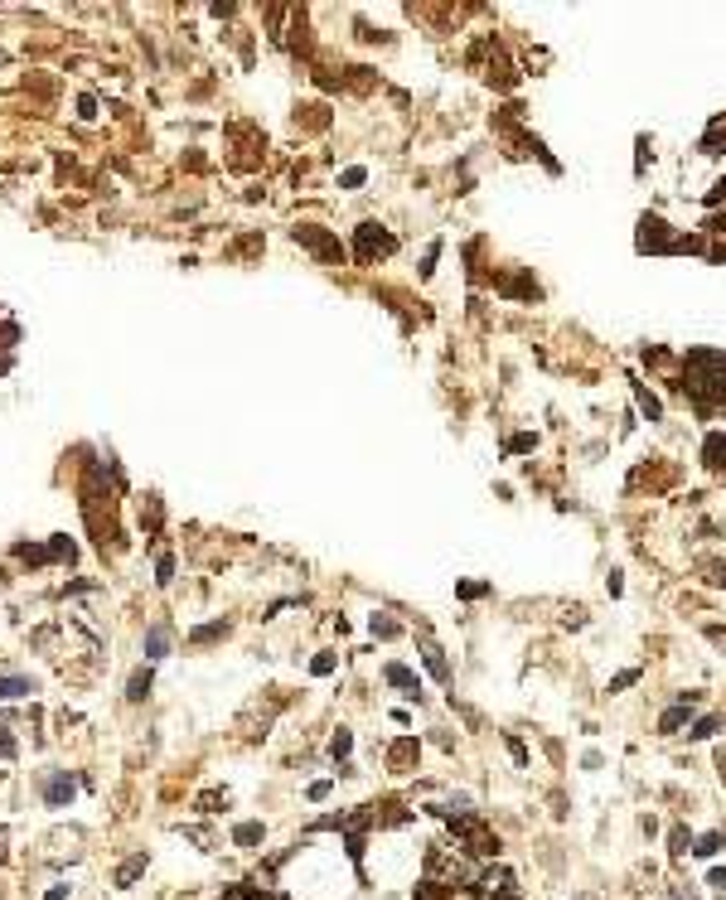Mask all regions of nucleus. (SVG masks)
I'll return each instance as SVG.
<instances>
[{
    "instance_id": "1",
    "label": "nucleus",
    "mask_w": 726,
    "mask_h": 900,
    "mask_svg": "<svg viewBox=\"0 0 726 900\" xmlns=\"http://www.w3.org/2000/svg\"><path fill=\"white\" fill-rule=\"evenodd\" d=\"M392 247H397V238H392L387 228H378V223H358V257H363V262L387 257Z\"/></svg>"
},
{
    "instance_id": "2",
    "label": "nucleus",
    "mask_w": 726,
    "mask_h": 900,
    "mask_svg": "<svg viewBox=\"0 0 726 900\" xmlns=\"http://www.w3.org/2000/svg\"><path fill=\"white\" fill-rule=\"evenodd\" d=\"M475 891H480L484 900H509L513 896V872L509 867H484L480 876H475Z\"/></svg>"
},
{
    "instance_id": "3",
    "label": "nucleus",
    "mask_w": 726,
    "mask_h": 900,
    "mask_svg": "<svg viewBox=\"0 0 726 900\" xmlns=\"http://www.w3.org/2000/svg\"><path fill=\"white\" fill-rule=\"evenodd\" d=\"M693 707H698V692H683L678 707H669L664 716H659V736H678V731L693 721Z\"/></svg>"
},
{
    "instance_id": "4",
    "label": "nucleus",
    "mask_w": 726,
    "mask_h": 900,
    "mask_svg": "<svg viewBox=\"0 0 726 900\" xmlns=\"http://www.w3.org/2000/svg\"><path fill=\"white\" fill-rule=\"evenodd\" d=\"M639 228H644V233H639V252H664V247H673V238L664 233V218L644 213V218H639Z\"/></svg>"
},
{
    "instance_id": "5",
    "label": "nucleus",
    "mask_w": 726,
    "mask_h": 900,
    "mask_svg": "<svg viewBox=\"0 0 726 900\" xmlns=\"http://www.w3.org/2000/svg\"><path fill=\"white\" fill-rule=\"evenodd\" d=\"M296 243L315 247V252L329 257V262H339V243H334V238H324V233H315V228H296Z\"/></svg>"
},
{
    "instance_id": "6",
    "label": "nucleus",
    "mask_w": 726,
    "mask_h": 900,
    "mask_svg": "<svg viewBox=\"0 0 726 900\" xmlns=\"http://www.w3.org/2000/svg\"><path fill=\"white\" fill-rule=\"evenodd\" d=\"M387 682H392V687H402L407 697H422V682H417V673H412V668H402V663H387Z\"/></svg>"
},
{
    "instance_id": "7",
    "label": "nucleus",
    "mask_w": 726,
    "mask_h": 900,
    "mask_svg": "<svg viewBox=\"0 0 726 900\" xmlns=\"http://www.w3.org/2000/svg\"><path fill=\"white\" fill-rule=\"evenodd\" d=\"M34 692V678H15V673H0V702H10V697H25Z\"/></svg>"
},
{
    "instance_id": "8",
    "label": "nucleus",
    "mask_w": 726,
    "mask_h": 900,
    "mask_svg": "<svg viewBox=\"0 0 726 900\" xmlns=\"http://www.w3.org/2000/svg\"><path fill=\"white\" fill-rule=\"evenodd\" d=\"M634 397H639V411H644L649 421H664V402H659V397L649 392L644 382H634Z\"/></svg>"
},
{
    "instance_id": "9",
    "label": "nucleus",
    "mask_w": 726,
    "mask_h": 900,
    "mask_svg": "<svg viewBox=\"0 0 726 900\" xmlns=\"http://www.w3.org/2000/svg\"><path fill=\"white\" fill-rule=\"evenodd\" d=\"M44 799H49V804H68V799H73V779H68V774H54V779H49V789H44Z\"/></svg>"
},
{
    "instance_id": "10",
    "label": "nucleus",
    "mask_w": 726,
    "mask_h": 900,
    "mask_svg": "<svg viewBox=\"0 0 726 900\" xmlns=\"http://www.w3.org/2000/svg\"><path fill=\"white\" fill-rule=\"evenodd\" d=\"M165 649H170V634H165V629H150V634H145V658L155 663V658H165Z\"/></svg>"
},
{
    "instance_id": "11",
    "label": "nucleus",
    "mask_w": 726,
    "mask_h": 900,
    "mask_svg": "<svg viewBox=\"0 0 726 900\" xmlns=\"http://www.w3.org/2000/svg\"><path fill=\"white\" fill-rule=\"evenodd\" d=\"M427 668H431V678H441V682H451V663H446V654L431 644L427 649Z\"/></svg>"
},
{
    "instance_id": "12",
    "label": "nucleus",
    "mask_w": 726,
    "mask_h": 900,
    "mask_svg": "<svg viewBox=\"0 0 726 900\" xmlns=\"http://www.w3.org/2000/svg\"><path fill=\"white\" fill-rule=\"evenodd\" d=\"M233 843H238V847L262 843V823H238V828H233Z\"/></svg>"
},
{
    "instance_id": "13",
    "label": "nucleus",
    "mask_w": 726,
    "mask_h": 900,
    "mask_svg": "<svg viewBox=\"0 0 726 900\" xmlns=\"http://www.w3.org/2000/svg\"><path fill=\"white\" fill-rule=\"evenodd\" d=\"M707 465L712 470H726V440L722 436H707Z\"/></svg>"
},
{
    "instance_id": "14",
    "label": "nucleus",
    "mask_w": 726,
    "mask_h": 900,
    "mask_svg": "<svg viewBox=\"0 0 726 900\" xmlns=\"http://www.w3.org/2000/svg\"><path fill=\"white\" fill-rule=\"evenodd\" d=\"M717 731H722V716H702L698 726L688 731V740H707V736H717Z\"/></svg>"
},
{
    "instance_id": "15",
    "label": "nucleus",
    "mask_w": 726,
    "mask_h": 900,
    "mask_svg": "<svg viewBox=\"0 0 726 900\" xmlns=\"http://www.w3.org/2000/svg\"><path fill=\"white\" fill-rule=\"evenodd\" d=\"M145 692H150V668H141V673H131V687H126V697H131V702H141Z\"/></svg>"
},
{
    "instance_id": "16",
    "label": "nucleus",
    "mask_w": 726,
    "mask_h": 900,
    "mask_svg": "<svg viewBox=\"0 0 726 900\" xmlns=\"http://www.w3.org/2000/svg\"><path fill=\"white\" fill-rule=\"evenodd\" d=\"M141 872H145V852H141V857H131V862H126V867L116 872V886H131V881H136Z\"/></svg>"
},
{
    "instance_id": "17",
    "label": "nucleus",
    "mask_w": 726,
    "mask_h": 900,
    "mask_svg": "<svg viewBox=\"0 0 726 900\" xmlns=\"http://www.w3.org/2000/svg\"><path fill=\"white\" fill-rule=\"evenodd\" d=\"M688 847H693V833H688V828H673V833H669V852H673V857H683Z\"/></svg>"
},
{
    "instance_id": "18",
    "label": "nucleus",
    "mask_w": 726,
    "mask_h": 900,
    "mask_svg": "<svg viewBox=\"0 0 726 900\" xmlns=\"http://www.w3.org/2000/svg\"><path fill=\"white\" fill-rule=\"evenodd\" d=\"M363 179H368V170H363V165H349V170L339 174V189H358Z\"/></svg>"
},
{
    "instance_id": "19",
    "label": "nucleus",
    "mask_w": 726,
    "mask_h": 900,
    "mask_svg": "<svg viewBox=\"0 0 726 900\" xmlns=\"http://www.w3.org/2000/svg\"><path fill=\"white\" fill-rule=\"evenodd\" d=\"M693 852H698V857H717V852H722V833H707V838H702Z\"/></svg>"
},
{
    "instance_id": "20",
    "label": "nucleus",
    "mask_w": 726,
    "mask_h": 900,
    "mask_svg": "<svg viewBox=\"0 0 726 900\" xmlns=\"http://www.w3.org/2000/svg\"><path fill=\"white\" fill-rule=\"evenodd\" d=\"M639 678H644L639 668H625V673H615V678H610V692H620V687H634Z\"/></svg>"
},
{
    "instance_id": "21",
    "label": "nucleus",
    "mask_w": 726,
    "mask_h": 900,
    "mask_svg": "<svg viewBox=\"0 0 726 900\" xmlns=\"http://www.w3.org/2000/svg\"><path fill=\"white\" fill-rule=\"evenodd\" d=\"M504 745H509V755H513V765H528V745L518 736H504Z\"/></svg>"
},
{
    "instance_id": "22",
    "label": "nucleus",
    "mask_w": 726,
    "mask_h": 900,
    "mask_svg": "<svg viewBox=\"0 0 726 900\" xmlns=\"http://www.w3.org/2000/svg\"><path fill=\"white\" fill-rule=\"evenodd\" d=\"M349 745H353V736H349V731H339V736L329 740V755L339 760V755H349Z\"/></svg>"
},
{
    "instance_id": "23",
    "label": "nucleus",
    "mask_w": 726,
    "mask_h": 900,
    "mask_svg": "<svg viewBox=\"0 0 726 900\" xmlns=\"http://www.w3.org/2000/svg\"><path fill=\"white\" fill-rule=\"evenodd\" d=\"M436 257H441V243H431V247H427V257H422V276H431V272H436Z\"/></svg>"
},
{
    "instance_id": "24",
    "label": "nucleus",
    "mask_w": 726,
    "mask_h": 900,
    "mask_svg": "<svg viewBox=\"0 0 726 900\" xmlns=\"http://www.w3.org/2000/svg\"><path fill=\"white\" fill-rule=\"evenodd\" d=\"M170 576H175V562H170V557H160V562H155V581H160V586H170Z\"/></svg>"
},
{
    "instance_id": "25",
    "label": "nucleus",
    "mask_w": 726,
    "mask_h": 900,
    "mask_svg": "<svg viewBox=\"0 0 726 900\" xmlns=\"http://www.w3.org/2000/svg\"><path fill=\"white\" fill-rule=\"evenodd\" d=\"M310 668H315V673H320V678H324V673H334V654H320V658H315V663H310Z\"/></svg>"
},
{
    "instance_id": "26",
    "label": "nucleus",
    "mask_w": 726,
    "mask_h": 900,
    "mask_svg": "<svg viewBox=\"0 0 726 900\" xmlns=\"http://www.w3.org/2000/svg\"><path fill=\"white\" fill-rule=\"evenodd\" d=\"M373 634H383V639H392V634H397V625H392V620H378V615H373Z\"/></svg>"
},
{
    "instance_id": "27",
    "label": "nucleus",
    "mask_w": 726,
    "mask_h": 900,
    "mask_svg": "<svg viewBox=\"0 0 726 900\" xmlns=\"http://www.w3.org/2000/svg\"><path fill=\"white\" fill-rule=\"evenodd\" d=\"M533 445H538V436H513L509 440V450H533Z\"/></svg>"
},
{
    "instance_id": "28",
    "label": "nucleus",
    "mask_w": 726,
    "mask_h": 900,
    "mask_svg": "<svg viewBox=\"0 0 726 900\" xmlns=\"http://www.w3.org/2000/svg\"><path fill=\"white\" fill-rule=\"evenodd\" d=\"M214 634H223V620H218V625H204V629H194V639H214Z\"/></svg>"
},
{
    "instance_id": "29",
    "label": "nucleus",
    "mask_w": 726,
    "mask_h": 900,
    "mask_svg": "<svg viewBox=\"0 0 726 900\" xmlns=\"http://www.w3.org/2000/svg\"><path fill=\"white\" fill-rule=\"evenodd\" d=\"M707 886H717V891H726V867H717V872L707 876Z\"/></svg>"
},
{
    "instance_id": "30",
    "label": "nucleus",
    "mask_w": 726,
    "mask_h": 900,
    "mask_svg": "<svg viewBox=\"0 0 726 900\" xmlns=\"http://www.w3.org/2000/svg\"><path fill=\"white\" fill-rule=\"evenodd\" d=\"M0 755H5V760L15 755V740H10V736H0Z\"/></svg>"
},
{
    "instance_id": "31",
    "label": "nucleus",
    "mask_w": 726,
    "mask_h": 900,
    "mask_svg": "<svg viewBox=\"0 0 726 900\" xmlns=\"http://www.w3.org/2000/svg\"><path fill=\"white\" fill-rule=\"evenodd\" d=\"M707 228H712V233H726V213H722V218H712Z\"/></svg>"
},
{
    "instance_id": "32",
    "label": "nucleus",
    "mask_w": 726,
    "mask_h": 900,
    "mask_svg": "<svg viewBox=\"0 0 726 900\" xmlns=\"http://www.w3.org/2000/svg\"><path fill=\"white\" fill-rule=\"evenodd\" d=\"M44 900H68V891H63V886H54V891H49Z\"/></svg>"
}]
</instances>
